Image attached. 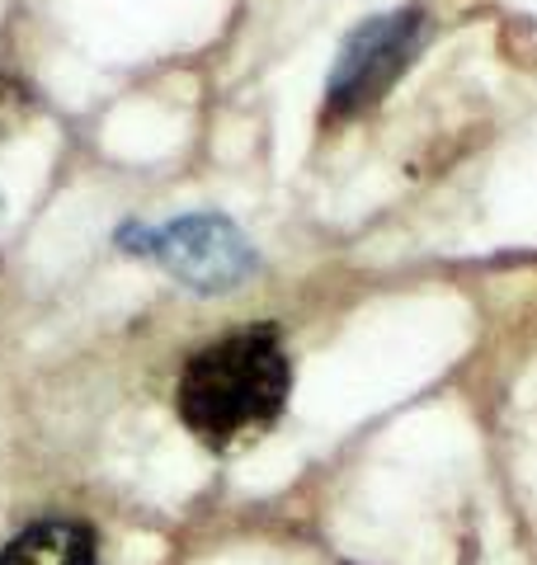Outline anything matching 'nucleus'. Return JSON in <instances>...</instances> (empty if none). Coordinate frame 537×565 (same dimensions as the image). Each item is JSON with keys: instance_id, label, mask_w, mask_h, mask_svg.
Masks as SVG:
<instances>
[{"instance_id": "obj_3", "label": "nucleus", "mask_w": 537, "mask_h": 565, "mask_svg": "<svg viewBox=\"0 0 537 565\" xmlns=\"http://www.w3.org/2000/svg\"><path fill=\"white\" fill-rule=\"evenodd\" d=\"M424 14L420 10H401V14H382L368 20L364 29L349 33L345 52L330 71L326 85V118H349L368 104H378L387 95V85L410 66V52L420 43Z\"/></svg>"}, {"instance_id": "obj_5", "label": "nucleus", "mask_w": 537, "mask_h": 565, "mask_svg": "<svg viewBox=\"0 0 537 565\" xmlns=\"http://www.w3.org/2000/svg\"><path fill=\"white\" fill-rule=\"evenodd\" d=\"M24 114H29V95H24V85L14 81V76H6V71H0V137L20 128Z\"/></svg>"}, {"instance_id": "obj_2", "label": "nucleus", "mask_w": 537, "mask_h": 565, "mask_svg": "<svg viewBox=\"0 0 537 565\" xmlns=\"http://www.w3.org/2000/svg\"><path fill=\"white\" fill-rule=\"evenodd\" d=\"M118 241L133 255L151 250L193 292H227L255 269V250L241 236V226H231L227 217H212V212L179 217L166 232H137V226H128V232H118Z\"/></svg>"}, {"instance_id": "obj_1", "label": "nucleus", "mask_w": 537, "mask_h": 565, "mask_svg": "<svg viewBox=\"0 0 537 565\" xmlns=\"http://www.w3.org/2000/svg\"><path fill=\"white\" fill-rule=\"evenodd\" d=\"M288 359L274 330H245L193 353L179 377V415L208 448H236L283 411Z\"/></svg>"}, {"instance_id": "obj_4", "label": "nucleus", "mask_w": 537, "mask_h": 565, "mask_svg": "<svg viewBox=\"0 0 537 565\" xmlns=\"http://www.w3.org/2000/svg\"><path fill=\"white\" fill-rule=\"evenodd\" d=\"M0 565H95V537L81 523H33L14 537L6 552H0Z\"/></svg>"}]
</instances>
